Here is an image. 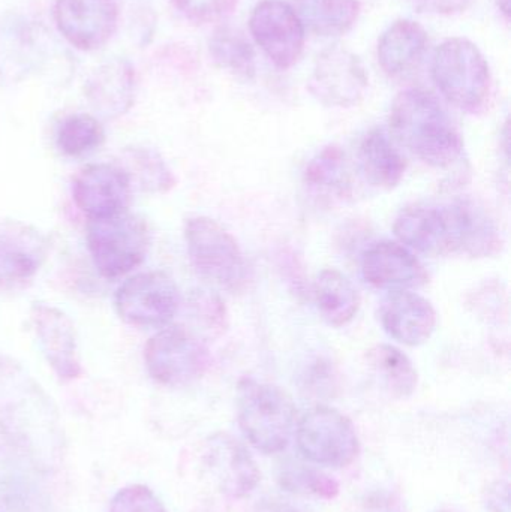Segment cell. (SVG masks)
<instances>
[{"label": "cell", "instance_id": "f1b7e54d", "mask_svg": "<svg viewBox=\"0 0 511 512\" xmlns=\"http://www.w3.org/2000/svg\"><path fill=\"white\" fill-rule=\"evenodd\" d=\"M279 484L287 492L318 499L338 496L339 484L329 475L305 465H285L279 472Z\"/></svg>", "mask_w": 511, "mask_h": 512}, {"label": "cell", "instance_id": "3957f363", "mask_svg": "<svg viewBox=\"0 0 511 512\" xmlns=\"http://www.w3.org/2000/svg\"><path fill=\"white\" fill-rule=\"evenodd\" d=\"M237 417L243 435L264 454L285 450L297 426L291 397L276 385L252 378L239 382Z\"/></svg>", "mask_w": 511, "mask_h": 512}, {"label": "cell", "instance_id": "83f0119b", "mask_svg": "<svg viewBox=\"0 0 511 512\" xmlns=\"http://www.w3.org/2000/svg\"><path fill=\"white\" fill-rule=\"evenodd\" d=\"M105 131L95 116L78 113L66 117L60 123L56 134V144L63 155L83 158L104 144Z\"/></svg>", "mask_w": 511, "mask_h": 512}, {"label": "cell", "instance_id": "f546056e", "mask_svg": "<svg viewBox=\"0 0 511 512\" xmlns=\"http://www.w3.org/2000/svg\"><path fill=\"white\" fill-rule=\"evenodd\" d=\"M306 180L317 188L330 189V191H347L348 174L345 167V158L341 150L329 147L323 153L312 159L306 168Z\"/></svg>", "mask_w": 511, "mask_h": 512}, {"label": "cell", "instance_id": "9a60e30c", "mask_svg": "<svg viewBox=\"0 0 511 512\" xmlns=\"http://www.w3.org/2000/svg\"><path fill=\"white\" fill-rule=\"evenodd\" d=\"M53 15L63 38L83 51L104 47L119 20L114 0H56Z\"/></svg>", "mask_w": 511, "mask_h": 512}, {"label": "cell", "instance_id": "ac0fdd59", "mask_svg": "<svg viewBox=\"0 0 511 512\" xmlns=\"http://www.w3.org/2000/svg\"><path fill=\"white\" fill-rule=\"evenodd\" d=\"M84 96L102 119L113 120L131 110L137 96V74L129 60L114 57L93 69Z\"/></svg>", "mask_w": 511, "mask_h": 512}, {"label": "cell", "instance_id": "2e32d148", "mask_svg": "<svg viewBox=\"0 0 511 512\" xmlns=\"http://www.w3.org/2000/svg\"><path fill=\"white\" fill-rule=\"evenodd\" d=\"M131 188V180L120 165L93 164L75 177L72 198L89 219L105 218L126 210Z\"/></svg>", "mask_w": 511, "mask_h": 512}, {"label": "cell", "instance_id": "30bf717a", "mask_svg": "<svg viewBox=\"0 0 511 512\" xmlns=\"http://www.w3.org/2000/svg\"><path fill=\"white\" fill-rule=\"evenodd\" d=\"M51 56L50 32L20 14L0 18V81L17 84L38 74Z\"/></svg>", "mask_w": 511, "mask_h": 512}, {"label": "cell", "instance_id": "e0dca14e", "mask_svg": "<svg viewBox=\"0 0 511 512\" xmlns=\"http://www.w3.org/2000/svg\"><path fill=\"white\" fill-rule=\"evenodd\" d=\"M366 282L387 291H411L429 282V274L416 255L401 243L380 242L366 249L362 258Z\"/></svg>", "mask_w": 511, "mask_h": 512}, {"label": "cell", "instance_id": "4dcf8cb0", "mask_svg": "<svg viewBox=\"0 0 511 512\" xmlns=\"http://www.w3.org/2000/svg\"><path fill=\"white\" fill-rule=\"evenodd\" d=\"M108 512H168L149 487L135 484L119 490Z\"/></svg>", "mask_w": 511, "mask_h": 512}, {"label": "cell", "instance_id": "cb8c5ba5", "mask_svg": "<svg viewBox=\"0 0 511 512\" xmlns=\"http://www.w3.org/2000/svg\"><path fill=\"white\" fill-rule=\"evenodd\" d=\"M303 27L320 36L347 33L359 17L357 0H294Z\"/></svg>", "mask_w": 511, "mask_h": 512}, {"label": "cell", "instance_id": "7402d4cb", "mask_svg": "<svg viewBox=\"0 0 511 512\" xmlns=\"http://www.w3.org/2000/svg\"><path fill=\"white\" fill-rule=\"evenodd\" d=\"M363 176L375 188H396L404 179L407 162L390 138L381 129H374L363 138L359 149Z\"/></svg>", "mask_w": 511, "mask_h": 512}, {"label": "cell", "instance_id": "484cf974", "mask_svg": "<svg viewBox=\"0 0 511 512\" xmlns=\"http://www.w3.org/2000/svg\"><path fill=\"white\" fill-rule=\"evenodd\" d=\"M368 361L393 396L407 399L416 391L419 381L416 367L401 349L377 345L368 352Z\"/></svg>", "mask_w": 511, "mask_h": 512}, {"label": "cell", "instance_id": "277c9868", "mask_svg": "<svg viewBox=\"0 0 511 512\" xmlns=\"http://www.w3.org/2000/svg\"><path fill=\"white\" fill-rule=\"evenodd\" d=\"M432 77L444 98L459 110L477 113L488 102L489 65L479 47L468 39H447L437 48Z\"/></svg>", "mask_w": 511, "mask_h": 512}, {"label": "cell", "instance_id": "5b68a950", "mask_svg": "<svg viewBox=\"0 0 511 512\" xmlns=\"http://www.w3.org/2000/svg\"><path fill=\"white\" fill-rule=\"evenodd\" d=\"M86 239L93 264L105 279H117L143 264L150 248L146 221L128 210L89 219Z\"/></svg>", "mask_w": 511, "mask_h": 512}, {"label": "cell", "instance_id": "d4e9b609", "mask_svg": "<svg viewBox=\"0 0 511 512\" xmlns=\"http://www.w3.org/2000/svg\"><path fill=\"white\" fill-rule=\"evenodd\" d=\"M123 165L131 183L149 194H165L176 186V177L161 155L149 147H131L122 153Z\"/></svg>", "mask_w": 511, "mask_h": 512}, {"label": "cell", "instance_id": "d590c367", "mask_svg": "<svg viewBox=\"0 0 511 512\" xmlns=\"http://www.w3.org/2000/svg\"><path fill=\"white\" fill-rule=\"evenodd\" d=\"M375 512H395V510H393V508H386V507H380V510H377Z\"/></svg>", "mask_w": 511, "mask_h": 512}, {"label": "cell", "instance_id": "836d02e7", "mask_svg": "<svg viewBox=\"0 0 511 512\" xmlns=\"http://www.w3.org/2000/svg\"><path fill=\"white\" fill-rule=\"evenodd\" d=\"M252 512H311L308 508L302 507V505L294 504V502L288 501L284 498H264L263 501L258 502L255 505L254 511Z\"/></svg>", "mask_w": 511, "mask_h": 512}, {"label": "cell", "instance_id": "d6986e66", "mask_svg": "<svg viewBox=\"0 0 511 512\" xmlns=\"http://www.w3.org/2000/svg\"><path fill=\"white\" fill-rule=\"evenodd\" d=\"M380 321L396 342L420 346L434 334L437 312L431 301L416 292L393 291L381 303Z\"/></svg>", "mask_w": 511, "mask_h": 512}, {"label": "cell", "instance_id": "9c48e42d", "mask_svg": "<svg viewBox=\"0 0 511 512\" xmlns=\"http://www.w3.org/2000/svg\"><path fill=\"white\" fill-rule=\"evenodd\" d=\"M114 306L126 324L164 328L179 310V289L162 271L135 274L117 289Z\"/></svg>", "mask_w": 511, "mask_h": 512}, {"label": "cell", "instance_id": "7c38bea8", "mask_svg": "<svg viewBox=\"0 0 511 512\" xmlns=\"http://www.w3.org/2000/svg\"><path fill=\"white\" fill-rule=\"evenodd\" d=\"M255 42L278 68L296 65L305 47V27L293 6L281 0H264L249 20Z\"/></svg>", "mask_w": 511, "mask_h": 512}, {"label": "cell", "instance_id": "8fae6325", "mask_svg": "<svg viewBox=\"0 0 511 512\" xmlns=\"http://www.w3.org/2000/svg\"><path fill=\"white\" fill-rule=\"evenodd\" d=\"M308 89L326 107L350 108L365 98L368 74L356 54L335 45L315 60Z\"/></svg>", "mask_w": 511, "mask_h": 512}, {"label": "cell", "instance_id": "e575fe53", "mask_svg": "<svg viewBox=\"0 0 511 512\" xmlns=\"http://www.w3.org/2000/svg\"><path fill=\"white\" fill-rule=\"evenodd\" d=\"M498 5H500L501 11L504 12L507 18L510 15V0H498Z\"/></svg>", "mask_w": 511, "mask_h": 512}, {"label": "cell", "instance_id": "44dd1931", "mask_svg": "<svg viewBox=\"0 0 511 512\" xmlns=\"http://www.w3.org/2000/svg\"><path fill=\"white\" fill-rule=\"evenodd\" d=\"M426 50V30L416 21L398 20L381 35L378 62L390 77H405L422 65Z\"/></svg>", "mask_w": 511, "mask_h": 512}, {"label": "cell", "instance_id": "603a6c76", "mask_svg": "<svg viewBox=\"0 0 511 512\" xmlns=\"http://www.w3.org/2000/svg\"><path fill=\"white\" fill-rule=\"evenodd\" d=\"M318 312L332 327L350 324L360 309V294L350 279L338 270H323L314 282Z\"/></svg>", "mask_w": 511, "mask_h": 512}, {"label": "cell", "instance_id": "1f68e13d", "mask_svg": "<svg viewBox=\"0 0 511 512\" xmlns=\"http://www.w3.org/2000/svg\"><path fill=\"white\" fill-rule=\"evenodd\" d=\"M237 0H173L186 17L194 21H210L233 9Z\"/></svg>", "mask_w": 511, "mask_h": 512}, {"label": "cell", "instance_id": "ffe728a7", "mask_svg": "<svg viewBox=\"0 0 511 512\" xmlns=\"http://www.w3.org/2000/svg\"><path fill=\"white\" fill-rule=\"evenodd\" d=\"M207 462L219 489L231 498H245L260 481V471L251 454L231 436L210 439Z\"/></svg>", "mask_w": 511, "mask_h": 512}, {"label": "cell", "instance_id": "7a4b0ae2", "mask_svg": "<svg viewBox=\"0 0 511 512\" xmlns=\"http://www.w3.org/2000/svg\"><path fill=\"white\" fill-rule=\"evenodd\" d=\"M390 131L405 149L429 167H453L464 155V143L443 105L432 93L408 89L390 111Z\"/></svg>", "mask_w": 511, "mask_h": 512}, {"label": "cell", "instance_id": "8992f818", "mask_svg": "<svg viewBox=\"0 0 511 512\" xmlns=\"http://www.w3.org/2000/svg\"><path fill=\"white\" fill-rule=\"evenodd\" d=\"M186 248L195 271L219 288L236 292L248 280V265L239 243L218 222L204 216L185 225Z\"/></svg>", "mask_w": 511, "mask_h": 512}, {"label": "cell", "instance_id": "5bb4252c", "mask_svg": "<svg viewBox=\"0 0 511 512\" xmlns=\"http://www.w3.org/2000/svg\"><path fill=\"white\" fill-rule=\"evenodd\" d=\"M30 322L36 342L54 375L63 382L75 381L83 373L77 331L63 310L42 301L30 307Z\"/></svg>", "mask_w": 511, "mask_h": 512}, {"label": "cell", "instance_id": "52a82bcc", "mask_svg": "<svg viewBox=\"0 0 511 512\" xmlns=\"http://www.w3.org/2000/svg\"><path fill=\"white\" fill-rule=\"evenodd\" d=\"M296 439L305 459L320 466L345 468L359 454V438L353 423L327 406H318L303 415L296 426Z\"/></svg>", "mask_w": 511, "mask_h": 512}, {"label": "cell", "instance_id": "d6a6232c", "mask_svg": "<svg viewBox=\"0 0 511 512\" xmlns=\"http://www.w3.org/2000/svg\"><path fill=\"white\" fill-rule=\"evenodd\" d=\"M420 12L437 15H453L465 11L471 0H407Z\"/></svg>", "mask_w": 511, "mask_h": 512}, {"label": "cell", "instance_id": "6da1fadb", "mask_svg": "<svg viewBox=\"0 0 511 512\" xmlns=\"http://www.w3.org/2000/svg\"><path fill=\"white\" fill-rule=\"evenodd\" d=\"M393 231L401 245L426 256L488 258L503 248L495 222L470 200L407 207L396 218Z\"/></svg>", "mask_w": 511, "mask_h": 512}, {"label": "cell", "instance_id": "4316f807", "mask_svg": "<svg viewBox=\"0 0 511 512\" xmlns=\"http://www.w3.org/2000/svg\"><path fill=\"white\" fill-rule=\"evenodd\" d=\"M210 54L221 68L236 77L251 80L255 75V54L239 30L219 27L210 39Z\"/></svg>", "mask_w": 511, "mask_h": 512}, {"label": "cell", "instance_id": "4fadbf2b", "mask_svg": "<svg viewBox=\"0 0 511 512\" xmlns=\"http://www.w3.org/2000/svg\"><path fill=\"white\" fill-rule=\"evenodd\" d=\"M50 252V239L26 222L0 221V291L24 288Z\"/></svg>", "mask_w": 511, "mask_h": 512}, {"label": "cell", "instance_id": "ba28073f", "mask_svg": "<svg viewBox=\"0 0 511 512\" xmlns=\"http://www.w3.org/2000/svg\"><path fill=\"white\" fill-rule=\"evenodd\" d=\"M144 363L150 378L165 387L197 381L209 363L203 343L186 328L164 327L147 342Z\"/></svg>", "mask_w": 511, "mask_h": 512}]
</instances>
